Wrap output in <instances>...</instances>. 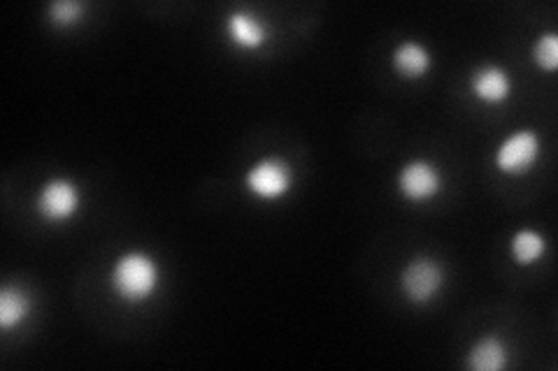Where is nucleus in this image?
Here are the masks:
<instances>
[{
  "label": "nucleus",
  "mask_w": 558,
  "mask_h": 371,
  "mask_svg": "<svg viewBox=\"0 0 558 371\" xmlns=\"http://www.w3.org/2000/svg\"><path fill=\"white\" fill-rule=\"evenodd\" d=\"M161 283L158 263L144 251H126L110 269V285L126 305H142L152 299Z\"/></svg>",
  "instance_id": "1"
},
{
  "label": "nucleus",
  "mask_w": 558,
  "mask_h": 371,
  "mask_svg": "<svg viewBox=\"0 0 558 371\" xmlns=\"http://www.w3.org/2000/svg\"><path fill=\"white\" fill-rule=\"evenodd\" d=\"M244 189L261 202L282 200L293 189V167L282 156L261 158L244 172Z\"/></svg>",
  "instance_id": "2"
},
{
  "label": "nucleus",
  "mask_w": 558,
  "mask_h": 371,
  "mask_svg": "<svg viewBox=\"0 0 558 371\" xmlns=\"http://www.w3.org/2000/svg\"><path fill=\"white\" fill-rule=\"evenodd\" d=\"M81 209L79 186L68 177L47 179L36 195V212L47 223H68Z\"/></svg>",
  "instance_id": "3"
},
{
  "label": "nucleus",
  "mask_w": 558,
  "mask_h": 371,
  "mask_svg": "<svg viewBox=\"0 0 558 371\" xmlns=\"http://www.w3.org/2000/svg\"><path fill=\"white\" fill-rule=\"evenodd\" d=\"M543 154V140L531 128H519L498 144L494 163L507 177H521L531 172Z\"/></svg>",
  "instance_id": "4"
},
{
  "label": "nucleus",
  "mask_w": 558,
  "mask_h": 371,
  "mask_svg": "<svg viewBox=\"0 0 558 371\" xmlns=\"http://www.w3.org/2000/svg\"><path fill=\"white\" fill-rule=\"evenodd\" d=\"M442 283H445V274L433 258H415L401 272V291L413 305H429L442 291Z\"/></svg>",
  "instance_id": "5"
},
{
  "label": "nucleus",
  "mask_w": 558,
  "mask_h": 371,
  "mask_svg": "<svg viewBox=\"0 0 558 371\" xmlns=\"http://www.w3.org/2000/svg\"><path fill=\"white\" fill-rule=\"evenodd\" d=\"M396 189L403 200L419 205V202H429L442 191V172L440 167L426 158L409 161L401 167L396 177Z\"/></svg>",
  "instance_id": "6"
},
{
  "label": "nucleus",
  "mask_w": 558,
  "mask_h": 371,
  "mask_svg": "<svg viewBox=\"0 0 558 371\" xmlns=\"http://www.w3.org/2000/svg\"><path fill=\"white\" fill-rule=\"evenodd\" d=\"M226 36L242 52H258L270 40V26L252 10H233L226 16Z\"/></svg>",
  "instance_id": "7"
},
{
  "label": "nucleus",
  "mask_w": 558,
  "mask_h": 371,
  "mask_svg": "<svg viewBox=\"0 0 558 371\" xmlns=\"http://www.w3.org/2000/svg\"><path fill=\"white\" fill-rule=\"evenodd\" d=\"M468 87L478 103L494 107V105H503L510 100L512 77L505 71V67H500L496 63H486V65H480L478 71L470 75Z\"/></svg>",
  "instance_id": "8"
},
{
  "label": "nucleus",
  "mask_w": 558,
  "mask_h": 371,
  "mask_svg": "<svg viewBox=\"0 0 558 371\" xmlns=\"http://www.w3.org/2000/svg\"><path fill=\"white\" fill-rule=\"evenodd\" d=\"M391 65L398 77L415 81V79H423L431 73L433 56L426 44H421L417 40H405L396 49H393Z\"/></svg>",
  "instance_id": "9"
},
{
  "label": "nucleus",
  "mask_w": 558,
  "mask_h": 371,
  "mask_svg": "<svg viewBox=\"0 0 558 371\" xmlns=\"http://www.w3.org/2000/svg\"><path fill=\"white\" fill-rule=\"evenodd\" d=\"M507 362H510V350H507V344L496 334L480 336L466 358V364L472 371H503Z\"/></svg>",
  "instance_id": "10"
},
{
  "label": "nucleus",
  "mask_w": 558,
  "mask_h": 371,
  "mask_svg": "<svg viewBox=\"0 0 558 371\" xmlns=\"http://www.w3.org/2000/svg\"><path fill=\"white\" fill-rule=\"evenodd\" d=\"M510 253H512V260H515L519 267H531V265L540 263V260L545 258V253H547V240H545V234L533 230V228L517 230V232L512 234Z\"/></svg>",
  "instance_id": "11"
},
{
  "label": "nucleus",
  "mask_w": 558,
  "mask_h": 371,
  "mask_svg": "<svg viewBox=\"0 0 558 371\" xmlns=\"http://www.w3.org/2000/svg\"><path fill=\"white\" fill-rule=\"evenodd\" d=\"M28 311L30 297L16 285H3V291H0V330L10 332L12 328L22 325Z\"/></svg>",
  "instance_id": "12"
},
{
  "label": "nucleus",
  "mask_w": 558,
  "mask_h": 371,
  "mask_svg": "<svg viewBox=\"0 0 558 371\" xmlns=\"http://www.w3.org/2000/svg\"><path fill=\"white\" fill-rule=\"evenodd\" d=\"M85 10L87 5L81 0H54V3H49L47 14L56 28H71L81 22Z\"/></svg>",
  "instance_id": "13"
},
{
  "label": "nucleus",
  "mask_w": 558,
  "mask_h": 371,
  "mask_svg": "<svg viewBox=\"0 0 558 371\" xmlns=\"http://www.w3.org/2000/svg\"><path fill=\"white\" fill-rule=\"evenodd\" d=\"M533 61L545 73H554L558 67V36L556 33H545L533 44Z\"/></svg>",
  "instance_id": "14"
}]
</instances>
